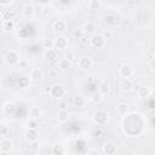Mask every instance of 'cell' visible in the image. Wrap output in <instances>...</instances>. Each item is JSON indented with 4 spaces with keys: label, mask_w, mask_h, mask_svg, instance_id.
Wrapping results in <instances>:
<instances>
[{
    "label": "cell",
    "mask_w": 155,
    "mask_h": 155,
    "mask_svg": "<svg viewBox=\"0 0 155 155\" xmlns=\"http://www.w3.org/2000/svg\"><path fill=\"white\" fill-rule=\"evenodd\" d=\"M21 61V56L16 50H8L4 56V62L7 65H16Z\"/></svg>",
    "instance_id": "obj_1"
},
{
    "label": "cell",
    "mask_w": 155,
    "mask_h": 155,
    "mask_svg": "<svg viewBox=\"0 0 155 155\" xmlns=\"http://www.w3.org/2000/svg\"><path fill=\"white\" fill-rule=\"evenodd\" d=\"M92 121L97 125V126H103L108 122V113L105 110H96L92 114Z\"/></svg>",
    "instance_id": "obj_2"
},
{
    "label": "cell",
    "mask_w": 155,
    "mask_h": 155,
    "mask_svg": "<svg viewBox=\"0 0 155 155\" xmlns=\"http://www.w3.org/2000/svg\"><path fill=\"white\" fill-rule=\"evenodd\" d=\"M50 96L52 98H56V99H61L64 94H65V88L62 84H53L51 87H50Z\"/></svg>",
    "instance_id": "obj_3"
},
{
    "label": "cell",
    "mask_w": 155,
    "mask_h": 155,
    "mask_svg": "<svg viewBox=\"0 0 155 155\" xmlns=\"http://www.w3.org/2000/svg\"><path fill=\"white\" fill-rule=\"evenodd\" d=\"M105 41H107V39L104 38L103 34H96V33H94V34L90 38V45H91L93 48H102V47H104Z\"/></svg>",
    "instance_id": "obj_4"
},
{
    "label": "cell",
    "mask_w": 155,
    "mask_h": 155,
    "mask_svg": "<svg viewBox=\"0 0 155 155\" xmlns=\"http://www.w3.org/2000/svg\"><path fill=\"white\" fill-rule=\"evenodd\" d=\"M68 45H69V40L63 34H58V36L53 39V47L56 50H65Z\"/></svg>",
    "instance_id": "obj_5"
},
{
    "label": "cell",
    "mask_w": 155,
    "mask_h": 155,
    "mask_svg": "<svg viewBox=\"0 0 155 155\" xmlns=\"http://www.w3.org/2000/svg\"><path fill=\"white\" fill-rule=\"evenodd\" d=\"M92 65H93V59L90 56H82L78 61V67L82 70H87V69L92 68Z\"/></svg>",
    "instance_id": "obj_6"
},
{
    "label": "cell",
    "mask_w": 155,
    "mask_h": 155,
    "mask_svg": "<svg viewBox=\"0 0 155 155\" xmlns=\"http://www.w3.org/2000/svg\"><path fill=\"white\" fill-rule=\"evenodd\" d=\"M13 149V142L10 138H2L0 140V151L2 154H8Z\"/></svg>",
    "instance_id": "obj_7"
},
{
    "label": "cell",
    "mask_w": 155,
    "mask_h": 155,
    "mask_svg": "<svg viewBox=\"0 0 155 155\" xmlns=\"http://www.w3.org/2000/svg\"><path fill=\"white\" fill-rule=\"evenodd\" d=\"M52 30L57 34H63L67 30V22L64 19H56L52 23Z\"/></svg>",
    "instance_id": "obj_8"
},
{
    "label": "cell",
    "mask_w": 155,
    "mask_h": 155,
    "mask_svg": "<svg viewBox=\"0 0 155 155\" xmlns=\"http://www.w3.org/2000/svg\"><path fill=\"white\" fill-rule=\"evenodd\" d=\"M119 75L122 79L124 78H131L133 75V68H132V65H130L127 63L120 65V68H119Z\"/></svg>",
    "instance_id": "obj_9"
},
{
    "label": "cell",
    "mask_w": 155,
    "mask_h": 155,
    "mask_svg": "<svg viewBox=\"0 0 155 155\" xmlns=\"http://www.w3.org/2000/svg\"><path fill=\"white\" fill-rule=\"evenodd\" d=\"M103 153L105 155H115L117 153V147L113 140H108L103 145Z\"/></svg>",
    "instance_id": "obj_10"
},
{
    "label": "cell",
    "mask_w": 155,
    "mask_h": 155,
    "mask_svg": "<svg viewBox=\"0 0 155 155\" xmlns=\"http://www.w3.org/2000/svg\"><path fill=\"white\" fill-rule=\"evenodd\" d=\"M133 87H134V84L130 78H124L120 82V90L122 92H131Z\"/></svg>",
    "instance_id": "obj_11"
},
{
    "label": "cell",
    "mask_w": 155,
    "mask_h": 155,
    "mask_svg": "<svg viewBox=\"0 0 155 155\" xmlns=\"http://www.w3.org/2000/svg\"><path fill=\"white\" fill-rule=\"evenodd\" d=\"M24 138L29 143H33L35 140H39V132H38V130H35V128H28L25 131V133H24Z\"/></svg>",
    "instance_id": "obj_12"
},
{
    "label": "cell",
    "mask_w": 155,
    "mask_h": 155,
    "mask_svg": "<svg viewBox=\"0 0 155 155\" xmlns=\"http://www.w3.org/2000/svg\"><path fill=\"white\" fill-rule=\"evenodd\" d=\"M42 78H44V71H42L40 68H33V69H31V71H30V74H29V79H30L31 81L38 82V81H40Z\"/></svg>",
    "instance_id": "obj_13"
},
{
    "label": "cell",
    "mask_w": 155,
    "mask_h": 155,
    "mask_svg": "<svg viewBox=\"0 0 155 155\" xmlns=\"http://www.w3.org/2000/svg\"><path fill=\"white\" fill-rule=\"evenodd\" d=\"M150 94H151V88H150L149 86H147V85H142V86H139L138 90H137V96H138L139 98H142V99L148 98Z\"/></svg>",
    "instance_id": "obj_14"
},
{
    "label": "cell",
    "mask_w": 155,
    "mask_h": 155,
    "mask_svg": "<svg viewBox=\"0 0 155 155\" xmlns=\"http://www.w3.org/2000/svg\"><path fill=\"white\" fill-rule=\"evenodd\" d=\"M16 110H17V105L13 102H6L2 105V113L6 115H13L16 113Z\"/></svg>",
    "instance_id": "obj_15"
},
{
    "label": "cell",
    "mask_w": 155,
    "mask_h": 155,
    "mask_svg": "<svg viewBox=\"0 0 155 155\" xmlns=\"http://www.w3.org/2000/svg\"><path fill=\"white\" fill-rule=\"evenodd\" d=\"M1 28H2L4 33H12L16 29V24H15L13 19H6V21H2Z\"/></svg>",
    "instance_id": "obj_16"
},
{
    "label": "cell",
    "mask_w": 155,
    "mask_h": 155,
    "mask_svg": "<svg viewBox=\"0 0 155 155\" xmlns=\"http://www.w3.org/2000/svg\"><path fill=\"white\" fill-rule=\"evenodd\" d=\"M22 15H23L25 18H31V17L35 15V6H33L31 4L24 5L23 8H22Z\"/></svg>",
    "instance_id": "obj_17"
},
{
    "label": "cell",
    "mask_w": 155,
    "mask_h": 155,
    "mask_svg": "<svg viewBox=\"0 0 155 155\" xmlns=\"http://www.w3.org/2000/svg\"><path fill=\"white\" fill-rule=\"evenodd\" d=\"M96 29H97V27H96V24L93 23V22H86L84 25H82V30H84V34H86V35H93L94 33H96Z\"/></svg>",
    "instance_id": "obj_18"
},
{
    "label": "cell",
    "mask_w": 155,
    "mask_h": 155,
    "mask_svg": "<svg viewBox=\"0 0 155 155\" xmlns=\"http://www.w3.org/2000/svg\"><path fill=\"white\" fill-rule=\"evenodd\" d=\"M69 119H70V114H69V111L67 109H59L58 110V113H57V120H58V122L64 124Z\"/></svg>",
    "instance_id": "obj_19"
},
{
    "label": "cell",
    "mask_w": 155,
    "mask_h": 155,
    "mask_svg": "<svg viewBox=\"0 0 155 155\" xmlns=\"http://www.w3.org/2000/svg\"><path fill=\"white\" fill-rule=\"evenodd\" d=\"M28 116H29V119H36V120H38V119L41 116V110H40V108L36 107V105L30 107L29 110H28Z\"/></svg>",
    "instance_id": "obj_20"
},
{
    "label": "cell",
    "mask_w": 155,
    "mask_h": 155,
    "mask_svg": "<svg viewBox=\"0 0 155 155\" xmlns=\"http://www.w3.org/2000/svg\"><path fill=\"white\" fill-rule=\"evenodd\" d=\"M73 103L76 108H84L86 105V98L82 94H76L73 99Z\"/></svg>",
    "instance_id": "obj_21"
},
{
    "label": "cell",
    "mask_w": 155,
    "mask_h": 155,
    "mask_svg": "<svg viewBox=\"0 0 155 155\" xmlns=\"http://www.w3.org/2000/svg\"><path fill=\"white\" fill-rule=\"evenodd\" d=\"M71 65H73V62H71L70 59L65 58V57L58 61V68H59V69H62V70L70 69V68H71Z\"/></svg>",
    "instance_id": "obj_22"
},
{
    "label": "cell",
    "mask_w": 155,
    "mask_h": 155,
    "mask_svg": "<svg viewBox=\"0 0 155 155\" xmlns=\"http://www.w3.org/2000/svg\"><path fill=\"white\" fill-rule=\"evenodd\" d=\"M44 57L47 59V61H54L57 58V50L53 47L51 48H46L45 53H44Z\"/></svg>",
    "instance_id": "obj_23"
},
{
    "label": "cell",
    "mask_w": 155,
    "mask_h": 155,
    "mask_svg": "<svg viewBox=\"0 0 155 155\" xmlns=\"http://www.w3.org/2000/svg\"><path fill=\"white\" fill-rule=\"evenodd\" d=\"M98 91L103 94V96H108L110 93V85L108 81H102L98 86Z\"/></svg>",
    "instance_id": "obj_24"
},
{
    "label": "cell",
    "mask_w": 155,
    "mask_h": 155,
    "mask_svg": "<svg viewBox=\"0 0 155 155\" xmlns=\"http://www.w3.org/2000/svg\"><path fill=\"white\" fill-rule=\"evenodd\" d=\"M116 111L119 115H126L128 113V105L125 102H119L116 104Z\"/></svg>",
    "instance_id": "obj_25"
},
{
    "label": "cell",
    "mask_w": 155,
    "mask_h": 155,
    "mask_svg": "<svg viewBox=\"0 0 155 155\" xmlns=\"http://www.w3.org/2000/svg\"><path fill=\"white\" fill-rule=\"evenodd\" d=\"M65 153H67V149H65V147L62 145V144H54V145L52 147V154H53V155H63V154H65Z\"/></svg>",
    "instance_id": "obj_26"
},
{
    "label": "cell",
    "mask_w": 155,
    "mask_h": 155,
    "mask_svg": "<svg viewBox=\"0 0 155 155\" xmlns=\"http://www.w3.org/2000/svg\"><path fill=\"white\" fill-rule=\"evenodd\" d=\"M103 94L99 92V91H96V92H93L92 94H91V102L92 103H94V104H99L102 101H103Z\"/></svg>",
    "instance_id": "obj_27"
},
{
    "label": "cell",
    "mask_w": 155,
    "mask_h": 155,
    "mask_svg": "<svg viewBox=\"0 0 155 155\" xmlns=\"http://www.w3.org/2000/svg\"><path fill=\"white\" fill-rule=\"evenodd\" d=\"M88 7H90V10H92V11L99 10V8L102 7V0H90Z\"/></svg>",
    "instance_id": "obj_28"
},
{
    "label": "cell",
    "mask_w": 155,
    "mask_h": 155,
    "mask_svg": "<svg viewBox=\"0 0 155 155\" xmlns=\"http://www.w3.org/2000/svg\"><path fill=\"white\" fill-rule=\"evenodd\" d=\"M30 81H31V80H30L29 78H27V76H22V78L18 79V85H19V87L25 88V87L29 86V82H30Z\"/></svg>",
    "instance_id": "obj_29"
},
{
    "label": "cell",
    "mask_w": 155,
    "mask_h": 155,
    "mask_svg": "<svg viewBox=\"0 0 155 155\" xmlns=\"http://www.w3.org/2000/svg\"><path fill=\"white\" fill-rule=\"evenodd\" d=\"M2 21H6V19H13L15 17V12L13 11H8V10H5L2 12Z\"/></svg>",
    "instance_id": "obj_30"
},
{
    "label": "cell",
    "mask_w": 155,
    "mask_h": 155,
    "mask_svg": "<svg viewBox=\"0 0 155 155\" xmlns=\"http://www.w3.org/2000/svg\"><path fill=\"white\" fill-rule=\"evenodd\" d=\"M38 120L36 119H29L28 121H27V127L28 128H38Z\"/></svg>",
    "instance_id": "obj_31"
},
{
    "label": "cell",
    "mask_w": 155,
    "mask_h": 155,
    "mask_svg": "<svg viewBox=\"0 0 155 155\" xmlns=\"http://www.w3.org/2000/svg\"><path fill=\"white\" fill-rule=\"evenodd\" d=\"M73 35H74L75 38H78V39L82 38V35H84V30H82V28H78V29H75L74 33H73Z\"/></svg>",
    "instance_id": "obj_32"
},
{
    "label": "cell",
    "mask_w": 155,
    "mask_h": 155,
    "mask_svg": "<svg viewBox=\"0 0 155 155\" xmlns=\"http://www.w3.org/2000/svg\"><path fill=\"white\" fill-rule=\"evenodd\" d=\"M42 46H44L45 48H51V47L53 46V41H51V40H48V39H44Z\"/></svg>",
    "instance_id": "obj_33"
},
{
    "label": "cell",
    "mask_w": 155,
    "mask_h": 155,
    "mask_svg": "<svg viewBox=\"0 0 155 155\" xmlns=\"http://www.w3.org/2000/svg\"><path fill=\"white\" fill-rule=\"evenodd\" d=\"M148 65H149V68H150V69L155 70V56H153V57L149 59V62H148Z\"/></svg>",
    "instance_id": "obj_34"
},
{
    "label": "cell",
    "mask_w": 155,
    "mask_h": 155,
    "mask_svg": "<svg viewBox=\"0 0 155 155\" xmlns=\"http://www.w3.org/2000/svg\"><path fill=\"white\" fill-rule=\"evenodd\" d=\"M87 154L88 155H99V150L96 149V148H92V149H88L87 150Z\"/></svg>",
    "instance_id": "obj_35"
},
{
    "label": "cell",
    "mask_w": 155,
    "mask_h": 155,
    "mask_svg": "<svg viewBox=\"0 0 155 155\" xmlns=\"http://www.w3.org/2000/svg\"><path fill=\"white\" fill-rule=\"evenodd\" d=\"M12 1H13V0H0V5H1V6H7V5H10Z\"/></svg>",
    "instance_id": "obj_36"
},
{
    "label": "cell",
    "mask_w": 155,
    "mask_h": 155,
    "mask_svg": "<svg viewBox=\"0 0 155 155\" xmlns=\"http://www.w3.org/2000/svg\"><path fill=\"white\" fill-rule=\"evenodd\" d=\"M7 131H8V130H7V127H6L5 125H4V126H1V131H0L1 136H5V134L7 133Z\"/></svg>",
    "instance_id": "obj_37"
},
{
    "label": "cell",
    "mask_w": 155,
    "mask_h": 155,
    "mask_svg": "<svg viewBox=\"0 0 155 155\" xmlns=\"http://www.w3.org/2000/svg\"><path fill=\"white\" fill-rule=\"evenodd\" d=\"M30 144H31V148H33V149H38V148L40 147L39 140H35V142H33V143H30Z\"/></svg>",
    "instance_id": "obj_38"
},
{
    "label": "cell",
    "mask_w": 155,
    "mask_h": 155,
    "mask_svg": "<svg viewBox=\"0 0 155 155\" xmlns=\"http://www.w3.org/2000/svg\"><path fill=\"white\" fill-rule=\"evenodd\" d=\"M103 35H104V38H105V39H110V38L113 36L111 31H109V30H107L105 33H103Z\"/></svg>",
    "instance_id": "obj_39"
},
{
    "label": "cell",
    "mask_w": 155,
    "mask_h": 155,
    "mask_svg": "<svg viewBox=\"0 0 155 155\" xmlns=\"http://www.w3.org/2000/svg\"><path fill=\"white\" fill-rule=\"evenodd\" d=\"M74 56H75V54H74L73 52H69V53L65 56V58H68V59H70V61L73 62V59H74Z\"/></svg>",
    "instance_id": "obj_40"
},
{
    "label": "cell",
    "mask_w": 155,
    "mask_h": 155,
    "mask_svg": "<svg viewBox=\"0 0 155 155\" xmlns=\"http://www.w3.org/2000/svg\"><path fill=\"white\" fill-rule=\"evenodd\" d=\"M41 8H42V6H41V5L36 6V7H35V13H41Z\"/></svg>",
    "instance_id": "obj_41"
},
{
    "label": "cell",
    "mask_w": 155,
    "mask_h": 155,
    "mask_svg": "<svg viewBox=\"0 0 155 155\" xmlns=\"http://www.w3.org/2000/svg\"><path fill=\"white\" fill-rule=\"evenodd\" d=\"M151 96H153V97H155V87H153V88H151Z\"/></svg>",
    "instance_id": "obj_42"
},
{
    "label": "cell",
    "mask_w": 155,
    "mask_h": 155,
    "mask_svg": "<svg viewBox=\"0 0 155 155\" xmlns=\"http://www.w3.org/2000/svg\"><path fill=\"white\" fill-rule=\"evenodd\" d=\"M73 1H78V0H73Z\"/></svg>",
    "instance_id": "obj_43"
}]
</instances>
